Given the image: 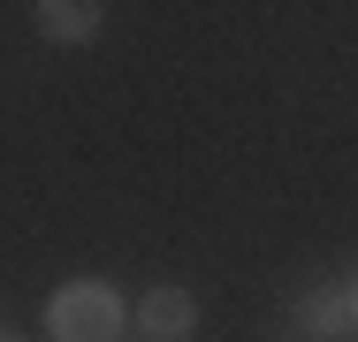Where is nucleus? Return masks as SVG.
I'll list each match as a JSON object with an SVG mask.
<instances>
[{
    "instance_id": "1",
    "label": "nucleus",
    "mask_w": 358,
    "mask_h": 342,
    "mask_svg": "<svg viewBox=\"0 0 358 342\" xmlns=\"http://www.w3.org/2000/svg\"><path fill=\"white\" fill-rule=\"evenodd\" d=\"M130 304L115 297V281H62L46 297V335L54 342H122Z\"/></svg>"
},
{
    "instance_id": "2",
    "label": "nucleus",
    "mask_w": 358,
    "mask_h": 342,
    "mask_svg": "<svg viewBox=\"0 0 358 342\" xmlns=\"http://www.w3.org/2000/svg\"><path fill=\"white\" fill-rule=\"evenodd\" d=\"M138 335L145 342H191V335H199V297L160 281V289L138 304Z\"/></svg>"
},
{
    "instance_id": "3",
    "label": "nucleus",
    "mask_w": 358,
    "mask_h": 342,
    "mask_svg": "<svg viewBox=\"0 0 358 342\" xmlns=\"http://www.w3.org/2000/svg\"><path fill=\"white\" fill-rule=\"evenodd\" d=\"M31 23H38V38H54V46H84V38H99L107 8H99V0H38Z\"/></svg>"
},
{
    "instance_id": "4",
    "label": "nucleus",
    "mask_w": 358,
    "mask_h": 342,
    "mask_svg": "<svg viewBox=\"0 0 358 342\" xmlns=\"http://www.w3.org/2000/svg\"><path fill=\"white\" fill-rule=\"evenodd\" d=\"M289 335H297V342H343V335H358L343 289H313V297L289 312Z\"/></svg>"
},
{
    "instance_id": "5",
    "label": "nucleus",
    "mask_w": 358,
    "mask_h": 342,
    "mask_svg": "<svg viewBox=\"0 0 358 342\" xmlns=\"http://www.w3.org/2000/svg\"><path fill=\"white\" fill-rule=\"evenodd\" d=\"M343 304H351V327H358V281H343Z\"/></svg>"
},
{
    "instance_id": "6",
    "label": "nucleus",
    "mask_w": 358,
    "mask_h": 342,
    "mask_svg": "<svg viewBox=\"0 0 358 342\" xmlns=\"http://www.w3.org/2000/svg\"><path fill=\"white\" fill-rule=\"evenodd\" d=\"M0 342H31V335H8V327H0Z\"/></svg>"
}]
</instances>
